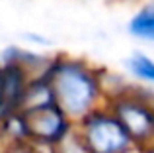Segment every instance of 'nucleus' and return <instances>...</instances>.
<instances>
[{"label": "nucleus", "instance_id": "1", "mask_svg": "<svg viewBox=\"0 0 154 153\" xmlns=\"http://www.w3.org/2000/svg\"><path fill=\"white\" fill-rule=\"evenodd\" d=\"M55 104L78 124L90 112L105 104L102 88V67L70 53L53 55L47 71Z\"/></svg>", "mask_w": 154, "mask_h": 153}, {"label": "nucleus", "instance_id": "2", "mask_svg": "<svg viewBox=\"0 0 154 153\" xmlns=\"http://www.w3.org/2000/svg\"><path fill=\"white\" fill-rule=\"evenodd\" d=\"M154 90L133 84L127 92L105 102L117 116L135 145L148 147L154 143Z\"/></svg>", "mask_w": 154, "mask_h": 153}, {"label": "nucleus", "instance_id": "3", "mask_svg": "<svg viewBox=\"0 0 154 153\" xmlns=\"http://www.w3.org/2000/svg\"><path fill=\"white\" fill-rule=\"evenodd\" d=\"M76 132L90 153H125L135 147V142L107 104L80 120L76 124Z\"/></svg>", "mask_w": 154, "mask_h": 153}, {"label": "nucleus", "instance_id": "4", "mask_svg": "<svg viewBox=\"0 0 154 153\" xmlns=\"http://www.w3.org/2000/svg\"><path fill=\"white\" fill-rule=\"evenodd\" d=\"M23 114H26V122H27L29 142L43 147H51V149L76 128V124L57 104L29 110L23 112Z\"/></svg>", "mask_w": 154, "mask_h": 153}, {"label": "nucleus", "instance_id": "5", "mask_svg": "<svg viewBox=\"0 0 154 153\" xmlns=\"http://www.w3.org/2000/svg\"><path fill=\"white\" fill-rule=\"evenodd\" d=\"M53 61V55L41 49H33L29 45H18L10 43L0 51V65H16L26 71L29 76L47 75Z\"/></svg>", "mask_w": 154, "mask_h": 153}, {"label": "nucleus", "instance_id": "6", "mask_svg": "<svg viewBox=\"0 0 154 153\" xmlns=\"http://www.w3.org/2000/svg\"><path fill=\"white\" fill-rule=\"evenodd\" d=\"M29 80V75L16 65H2L0 73V110L6 112L20 110L26 84Z\"/></svg>", "mask_w": 154, "mask_h": 153}, {"label": "nucleus", "instance_id": "7", "mask_svg": "<svg viewBox=\"0 0 154 153\" xmlns=\"http://www.w3.org/2000/svg\"><path fill=\"white\" fill-rule=\"evenodd\" d=\"M51 104H55V94H53L49 76L47 75L29 76L26 90H23V96H22V102H20V110L29 112V110L43 108V106H51Z\"/></svg>", "mask_w": 154, "mask_h": 153}, {"label": "nucleus", "instance_id": "8", "mask_svg": "<svg viewBox=\"0 0 154 153\" xmlns=\"http://www.w3.org/2000/svg\"><path fill=\"white\" fill-rule=\"evenodd\" d=\"M125 75L135 84L154 90V57L144 51H133L123 61Z\"/></svg>", "mask_w": 154, "mask_h": 153}, {"label": "nucleus", "instance_id": "9", "mask_svg": "<svg viewBox=\"0 0 154 153\" xmlns=\"http://www.w3.org/2000/svg\"><path fill=\"white\" fill-rule=\"evenodd\" d=\"M127 34L139 41H154V0H144L137 6L127 22Z\"/></svg>", "mask_w": 154, "mask_h": 153}, {"label": "nucleus", "instance_id": "10", "mask_svg": "<svg viewBox=\"0 0 154 153\" xmlns=\"http://www.w3.org/2000/svg\"><path fill=\"white\" fill-rule=\"evenodd\" d=\"M53 153H90V149L86 147V143L82 142V138L78 135L76 128L66 135L64 139H60L55 147H53Z\"/></svg>", "mask_w": 154, "mask_h": 153}, {"label": "nucleus", "instance_id": "11", "mask_svg": "<svg viewBox=\"0 0 154 153\" xmlns=\"http://www.w3.org/2000/svg\"><path fill=\"white\" fill-rule=\"evenodd\" d=\"M0 153H53L51 147L37 145L33 142H22V143H6L0 145Z\"/></svg>", "mask_w": 154, "mask_h": 153}, {"label": "nucleus", "instance_id": "12", "mask_svg": "<svg viewBox=\"0 0 154 153\" xmlns=\"http://www.w3.org/2000/svg\"><path fill=\"white\" fill-rule=\"evenodd\" d=\"M23 39H26V41H27V45H29V47H33V49H37V47H45L47 43H49L45 35L33 34V31H31V34H23Z\"/></svg>", "mask_w": 154, "mask_h": 153}, {"label": "nucleus", "instance_id": "13", "mask_svg": "<svg viewBox=\"0 0 154 153\" xmlns=\"http://www.w3.org/2000/svg\"><path fill=\"white\" fill-rule=\"evenodd\" d=\"M125 153H144V147H139V145H135V147H131L129 151H125Z\"/></svg>", "mask_w": 154, "mask_h": 153}, {"label": "nucleus", "instance_id": "14", "mask_svg": "<svg viewBox=\"0 0 154 153\" xmlns=\"http://www.w3.org/2000/svg\"><path fill=\"white\" fill-rule=\"evenodd\" d=\"M144 153H154V143L148 145V147H144Z\"/></svg>", "mask_w": 154, "mask_h": 153}, {"label": "nucleus", "instance_id": "15", "mask_svg": "<svg viewBox=\"0 0 154 153\" xmlns=\"http://www.w3.org/2000/svg\"><path fill=\"white\" fill-rule=\"evenodd\" d=\"M2 116H4V114H2V110H0V126H2Z\"/></svg>", "mask_w": 154, "mask_h": 153}, {"label": "nucleus", "instance_id": "16", "mask_svg": "<svg viewBox=\"0 0 154 153\" xmlns=\"http://www.w3.org/2000/svg\"><path fill=\"white\" fill-rule=\"evenodd\" d=\"M86 2H98V0H86Z\"/></svg>", "mask_w": 154, "mask_h": 153}, {"label": "nucleus", "instance_id": "17", "mask_svg": "<svg viewBox=\"0 0 154 153\" xmlns=\"http://www.w3.org/2000/svg\"><path fill=\"white\" fill-rule=\"evenodd\" d=\"M0 73H2V65H0Z\"/></svg>", "mask_w": 154, "mask_h": 153}, {"label": "nucleus", "instance_id": "18", "mask_svg": "<svg viewBox=\"0 0 154 153\" xmlns=\"http://www.w3.org/2000/svg\"><path fill=\"white\" fill-rule=\"evenodd\" d=\"M152 102H154V98H152Z\"/></svg>", "mask_w": 154, "mask_h": 153}]
</instances>
